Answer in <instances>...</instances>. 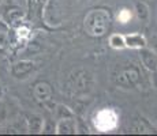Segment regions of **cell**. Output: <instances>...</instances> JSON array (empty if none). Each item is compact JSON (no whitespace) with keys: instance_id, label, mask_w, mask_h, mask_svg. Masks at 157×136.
I'll list each match as a JSON object with an SVG mask.
<instances>
[{"instance_id":"1","label":"cell","mask_w":157,"mask_h":136,"mask_svg":"<svg viewBox=\"0 0 157 136\" xmlns=\"http://www.w3.org/2000/svg\"><path fill=\"white\" fill-rule=\"evenodd\" d=\"M83 0H49L45 6L44 18L49 26L62 25L74 15Z\"/></svg>"},{"instance_id":"2","label":"cell","mask_w":157,"mask_h":136,"mask_svg":"<svg viewBox=\"0 0 157 136\" xmlns=\"http://www.w3.org/2000/svg\"><path fill=\"white\" fill-rule=\"evenodd\" d=\"M112 18L107 10L97 8V10L89 11V14L85 17V30L92 37H101L109 30Z\"/></svg>"},{"instance_id":"3","label":"cell","mask_w":157,"mask_h":136,"mask_svg":"<svg viewBox=\"0 0 157 136\" xmlns=\"http://www.w3.org/2000/svg\"><path fill=\"white\" fill-rule=\"evenodd\" d=\"M94 86V78L87 69L79 68L68 76L67 89L72 95L85 97L89 95Z\"/></svg>"},{"instance_id":"4","label":"cell","mask_w":157,"mask_h":136,"mask_svg":"<svg viewBox=\"0 0 157 136\" xmlns=\"http://www.w3.org/2000/svg\"><path fill=\"white\" fill-rule=\"evenodd\" d=\"M115 83L120 89L124 90L138 89L142 83V75H141L140 68L135 65H130V67L120 69L115 76Z\"/></svg>"},{"instance_id":"5","label":"cell","mask_w":157,"mask_h":136,"mask_svg":"<svg viewBox=\"0 0 157 136\" xmlns=\"http://www.w3.org/2000/svg\"><path fill=\"white\" fill-rule=\"evenodd\" d=\"M25 17V10L15 0H3L0 4V18L7 23L19 22Z\"/></svg>"},{"instance_id":"6","label":"cell","mask_w":157,"mask_h":136,"mask_svg":"<svg viewBox=\"0 0 157 136\" xmlns=\"http://www.w3.org/2000/svg\"><path fill=\"white\" fill-rule=\"evenodd\" d=\"M94 125L100 132H108L116 128L117 114L113 109H101L94 116Z\"/></svg>"},{"instance_id":"7","label":"cell","mask_w":157,"mask_h":136,"mask_svg":"<svg viewBox=\"0 0 157 136\" xmlns=\"http://www.w3.org/2000/svg\"><path fill=\"white\" fill-rule=\"evenodd\" d=\"M36 71V63L32 60H19L11 65V76L17 80H26Z\"/></svg>"},{"instance_id":"8","label":"cell","mask_w":157,"mask_h":136,"mask_svg":"<svg viewBox=\"0 0 157 136\" xmlns=\"http://www.w3.org/2000/svg\"><path fill=\"white\" fill-rule=\"evenodd\" d=\"M140 59L142 65L149 71L157 68V53L152 48L145 46L142 49H140Z\"/></svg>"},{"instance_id":"9","label":"cell","mask_w":157,"mask_h":136,"mask_svg":"<svg viewBox=\"0 0 157 136\" xmlns=\"http://www.w3.org/2000/svg\"><path fill=\"white\" fill-rule=\"evenodd\" d=\"M77 131H78L77 121L74 120V117L57 120L56 134H59V135H72V134H77Z\"/></svg>"},{"instance_id":"10","label":"cell","mask_w":157,"mask_h":136,"mask_svg":"<svg viewBox=\"0 0 157 136\" xmlns=\"http://www.w3.org/2000/svg\"><path fill=\"white\" fill-rule=\"evenodd\" d=\"M124 41H126V48L130 49H142V48L147 46V40L140 33H132V34L124 35Z\"/></svg>"},{"instance_id":"11","label":"cell","mask_w":157,"mask_h":136,"mask_svg":"<svg viewBox=\"0 0 157 136\" xmlns=\"http://www.w3.org/2000/svg\"><path fill=\"white\" fill-rule=\"evenodd\" d=\"M28 129L29 132L32 134H41L44 131V124H45V120L41 114L38 113H32L28 116Z\"/></svg>"},{"instance_id":"12","label":"cell","mask_w":157,"mask_h":136,"mask_svg":"<svg viewBox=\"0 0 157 136\" xmlns=\"http://www.w3.org/2000/svg\"><path fill=\"white\" fill-rule=\"evenodd\" d=\"M34 97L40 102H47L52 98V89L47 82H40L34 86Z\"/></svg>"},{"instance_id":"13","label":"cell","mask_w":157,"mask_h":136,"mask_svg":"<svg viewBox=\"0 0 157 136\" xmlns=\"http://www.w3.org/2000/svg\"><path fill=\"white\" fill-rule=\"evenodd\" d=\"M135 14H137L138 19H140L141 22L146 23L150 17V11H149V7H147L146 3L141 2V0L135 2Z\"/></svg>"},{"instance_id":"14","label":"cell","mask_w":157,"mask_h":136,"mask_svg":"<svg viewBox=\"0 0 157 136\" xmlns=\"http://www.w3.org/2000/svg\"><path fill=\"white\" fill-rule=\"evenodd\" d=\"M55 117H56V120L70 119V117H75V113L67 106V105L57 104L56 105V109H55Z\"/></svg>"},{"instance_id":"15","label":"cell","mask_w":157,"mask_h":136,"mask_svg":"<svg viewBox=\"0 0 157 136\" xmlns=\"http://www.w3.org/2000/svg\"><path fill=\"white\" fill-rule=\"evenodd\" d=\"M109 46L112 49L120 50L126 48V41H124V35L123 34H112L109 37Z\"/></svg>"},{"instance_id":"16","label":"cell","mask_w":157,"mask_h":136,"mask_svg":"<svg viewBox=\"0 0 157 136\" xmlns=\"http://www.w3.org/2000/svg\"><path fill=\"white\" fill-rule=\"evenodd\" d=\"M120 23H127L130 19H131V13L128 10H122L119 13V17H117Z\"/></svg>"},{"instance_id":"17","label":"cell","mask_w":157,"mask_h":136,"mask_svg":"<svg viewBox=\"0 0 157 136\" xmlns=\"http://www.w3.org/2000/svg\"><path fill=\"white\" fill-rule=\"evenodd\" d=\"M150 83L155 90H157V68L150 71Z\"/></svg>"},{"instance_id":"18","label":"cell","mask_w":157,"mask_h":136,"mask_svg":"<svg viewBox=\"0 0 157 136\" xmlns=\"http://www.w3.org/2000/svg\"><path fill=\"white\" fill-rule=\"evenodd\" d=\"M7 35L6 34H0V50H4L6 48H7Z\"/></svg>"},{"instance_id":"19","label":"cell","mask_w":157,"mask_h":136,"mask_svg":"<svg viewBox=\"0 0 157 136\" xmlns=\"http://www.w3.org/2000/svg\"><path fill=\"white\" fill-rule=\"evenodd\" d=\"M150 45H152V49L157 53V34H153L150 37Z\"/></svg>"},{"instance_id":"20","label":"cell","mask_w":157,"mask_h":136,"mask_svg":"<svg viewBox=\"0 0 157 136\" xmlns=\"http://www.w3.org/2000/svg\"><path fill=\"white\" fill-rule=\"evenodd\" d=\"M2 95H3V87H2V84H0V98H2Z\"/></svg>"}]
</instances>
